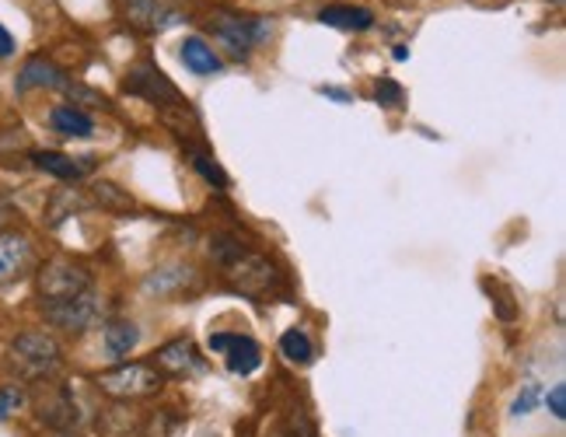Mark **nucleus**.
<instances>
[{"mask_svg": "<svg viewBox=\"0 0 566 437\" xmlns=\"http://www.w3.org/2000/svg\"><path fill=\"white\" fill-rule=\"evenodd\" d=\"M14 46H18V42H14V35L4 29V25H0V60H8V56H14Z\"/></svg>", "mask_w": 566, "mask_h": 437, "instance_id": "obj_27", "label": "nucleus"}, {"mask_svg": "<svg viewBox=\"0 0 566 437\" xmlns=\"http://www.w3.org/2000/svg\"><path fill=\"white\" fill-rule=\"evenodd\" d=\"M126 92L129 95H140L155 105H186V98L179 95V87L171 84L155 63H140V67L129 71V81H126Z\"/></svg>", "mask_w": 566, "mask_h": 437, "instance_id": "obj_9", "label": "nucleus"}, {"mask_svg": "<svg viewBox=\"0 0 566 437\" xmlns=\"http://www.w3.org/2000/svg\"><path fill=\"white\" fill-rule=\"evenodd\" d=\"M207 346L213 354H224L231 375H252V371L263 364V350H259V343L242 333H213Z\"/></svg>", "mask_w": 566, "mask_h": 437, "instance_id": "obj_8", "label": "nucleus"}, {"mask_svg": "<svg viewBox=\"0 0 566 437\" xmlns=\"http://www.w3.org/2000/svg\"><path fill=\"white\" fill-rule=\"evenodd\" d=\"M42 315H46V322L53 325V330H60L63 336H81L88 333L92 325L98 322L102 315V301L92 291H84L71 301H60V304H42Z\"/></svg>", "mask_w": 566, "mask_h": 437, "instance_id": "obj_4", "label": "nucleus"}, {"mask_svg": "<svg viewBox=\"0 0 566 437\" xmlns=\"http://www.w3.org/2000/svg\"><path fill=\"white\" fill-rule=\"evenodd\" d=\"M192 168L200 171L210 186H217V189H228V175H224V168L217 165L210 155H203V150H192Z\"/></svg>", "mask_w": 566, "mask_h": 437, "instance_id": "obj_22", "label": "nucleus"}, {"mask_svg": "<svg viewBox=\"0 0 566 437\" xmlns=\"http://www.w3.org/2000/svg\"><path fill=\"white\" fill-rule=\"evenodd\" d=\"M95 196H98V204L102 207H108V210H134L137 204H134V196H129V193H123L116 183H98L95 186Z\"/></svg>", "mask_w": 566, "mask_h": 437, "instance_id": "obj_21", "label": "nucleus"}, {"mask_svg": "<svg viewBox=\"0 0 566 437\" xmlns=\"http://www.w3.org/2000/svg\"><path fill=\"white\" fill-rule=\"evenodd\" d=\"M92 288H95L92 270L84 267V262H74V259H50L35 277V291H39L42 304L71 301V298L92 291Z\"/></svg>", "mask_w": 566, "mask_h": 437, "instance_id": "obj_2", "label": "nucleus"}, {"mask_svg": "<svg viewBox=\"0 0 566 437\" xmlns=\"http://www.w3.org/2000/svg\"><path fill=\"white\" fill-rule=\"evenodd\" d=\"M546 406H549V413H553L556 420H566V385L563 382H556L546 392Z\"/></svg>", "mask_w": 566, "mask_h": 437, "instance_id": "obj_26", "label": "nucleus"}, {"mask_svg": "<svg viewBox=\"0 0 566 437\" xmlns=\"http://www.w3.org/2000/svg\"><path fill=\"white\" fill-rule=\"evenodd\" d=\"M179 60L186 63V71H189V74H196V77H213L217 71L224 67L221 56H217V50H213V46H207V42H203L200 35H189V39L182 42Z\"/></svg>", "mask_w": 566, "mask_h": 437, "instance_id": "obj_18", "label": "nucleus"}, {"mask_svg": "<svg viewBox=\"0 0 566 437\" xmlns=\"http://www.w3.org/2000/svg\"><path fill=\"white\" fill-rule=\"evenodd\" d=\"M32 267V242L18 231H4L0 235V288L11 280H18Z\"/></svg>", "mask_w": 566, "mask_h": 437, "instance_id": "obj_13", "label": "nucleus"}, {"mask_svg": "<svg viewBox=\"0 0 566 437\" xmlns=\"http://www.w3.org/2000/svg\"><path fill=\"white\" fill-rule=\"evenodd\" d=\"M67 84H71L67 74L46 56H32L18 74V92H32V87H67Z\"/></svg>", "mask_w": 566, "mask_h": 437, "instance_id": "obj_17", "label": "nucleus"}, {"mask_svg": "<svg viewBox=\"0 0 566 437\" xmlns=\"http://www.w3.org/2000/svg\"><path fill=\"white\" fill-rule=\"evenodd\" d=\"M276 437H291V434H276Z\"/></svg>", "mask_w": 566, "mask_h": 437, "instance_id": "obj_30", "label": "nucleus"}, {"mask_svg": "<svg viewBox=\"0 0 566 437\" xmlns=\"http://www.w3.org/2000/svg\"><path fill=\"white\" fill-rule=\"evenodd\" d=\"M29 396H25V388L21 385H4L0 388V420H11L18 409H25Z\"/></svg>", "mask_w": 566, "mask_h": 437, "instance_id": "obj_23", "label": "nucleus"}, {"mask_svg": "<svg viewBox=\"0 0 566 437\" xmlns=\"http://www.w3.org/2000/svg\"><path fill=\"white\" fill-rule=\"evenodd\" d=\"M95 382H98V388L105 392V396L134 403V399L158 396L161 385H165V375L155 364H119L113 371H102Z\"/></svg>", "mask_w": 566, "mask_h": 437, "instance_id": "obj_3", "label": "nucleus"}, {"mask_svg": "<svg viewBox=\"0 0 566 437\" xmlns=\"http://www.w3.org/2000/svg\"><path fill=\"white\" fill-rule=\"evenodd\" d=\"M542 403V388L538 385H525L517 392V399L511 406V417H528V413Z\"/></svg>", "mask_w": 566, "mask_h": 437, "instance_id": "obj_25", "label": "nucleus"}, {"mask_svg": "<svg viewBox=\"0 0 566 437\" xmlns=\"http://www.w3.org/2000/svg\"><path fill=\"white\" fill-rule=\"evenodd\" d=\"M224 277L231 283V291L238 294H249V298H263L273 283H276V270H273V262L263 259V256H255V252H242L238 259H231L228 267H224Z\"/></svg>", "mask_w": 566, "mask_h": 437, "instance_id": "obj_5", "label": "nucleus"}, {"mask_svg": "<svg viewBox=\"0 0 566 437\" xmlns=\"http://www.w3.org/2000/svg\"><path fill=\"white\" fill-rule=\"evenodd\" d=\"M318 21L329 29H343V32H367L375 25V14L357 4H329L318 11Z\"/></svg>", "mask_w": 566, "mask_h": 437, "instance_id": "obj_19", "label": "nucleus"}, {"mask_svg": "<svg viewBox=\"0 0 566 437\" xmlns=\"http://www.w3.org/2000/svg\"><path fill=\"white\" fill-rule=\"evenodd\" d=\"M375 98H378V105H385V108H399V105L406 102V92H402V84H396L391 77H381V81L375 84Z\"/></svg>", "mask_w": 566, "mask_h": 437, "instance_id": "obj_24", "label": "nucleus"}, {"mask_svg": "<svg viewBox=\"0 0 566 437\" xmlns=\"http://www.w3.org/2000/svg\"><path fill=\"white\" fill-rule=\"evenodd\" d=\"M50 129L60 137H71V141H88V137H95V119L77 105H56L50 113Z\"/></svg>", "mask_w": 566, "mask_h": 437, "instance_id": "obj_15", "label": "nucleus"}, {"mask_svg": "<svg viewBox=\"0 0 566 437\" xmlns=\"http://www.w3.org/2000/svg\"><path fill=\"white\" fill-rule=\"evenodd\" d=\"M56 437H74V434H56Z\"/></svg>", "mask_w": 566, "mask_h": 437, "instance_id": "obj_29", "label": "nucleus"}, {"mask_svg": "<svg viewBox=\"0 0 566 437\" xmlns=\"http://www.w3.org/2000/svg\"><path fill=\"white\" fill-rule=\"evenodd\" d=\"M102 343H105L108 361H126L129 354H134V346L140 343L137 322H129V319H113V322H105Z\"/></svg>", "mask_w": 566, "mask_h": 437, "instance_id": "obj_16", "label": "nucleus"}, {"mask_svg": "<svg viewBox=\"0 0 566 437\" xmlns=\"http://www.w3.org/2000/svg\"><path fill=\"white\" fill-rule=\"evenodd\" d=\"M322 95H333V98H339V102H350V95L339 92V87H322Z\"/></svg>", "mask_w": 566, "mask_h": 437, "instance_id": "obj_28", "label": "nucleus"}, {"mask_svg": "<svg viewBox=\"0 0 566 437\" xmlns=\"http://www.w3.org/2000/svg\"><path fill=\"white\" fill-rule=\"evenodd\" d=\"M39 420L53 427L56 434H71L81 424V409L71 388H56L50 399L39 403Z\"/></svg>", "mask_w": 566, "mask_h": 437, "instance_id": "obj_12", "label": "nucleus"}, {"mask_svg": "<svg viewBox=\"0 0 566 437\" xmlns=\"http://www.w3.org/2000/svg\"><path fill=\"white\" fill-rule=\"evenodd\" d=\"M8 361H11L18 378H25V382H50L60 371V364H63V350H60V343L50 333L32 330V333H21V336L11 340Z\"/></svg>", "mask_w": 566, "mask_h": 437, "instance_id": "obj_1", "label": "nucleus"}, {"mask_svg": "<svg viewBox=\"0 0 566 437\" xmlns=\"http://www.w3.org/2000/svg\"><path fill=\"white\" fill-rule=\"evenodd\" d=\"M32 165L39 171L53 175L60 183H77L84 179L95 165L92 162H81V158H71V155H60V150H32Z\"/></svg>", "mask_w": 566, "mask_h": 437, "instance_id": "obj_14", "label": "nucleus"}, {"mask_svg": "<svg viewBox=\"0 0 566 437\" xmlns=\"http://www.w3.org/2000/svg\"><path fill=\"white\" fill-rule=\"evenodd\" d=\"M200 277H196L192 267H158L144 277V294L147 298H176L192 291Z\"/></svg>", "mask_w": 566, "mask_h": 437, "instance_id": "obj_11", "label": "nucleus"}, {"mask_svg": "<svg viewBox=\"0 0 566 437\" xmlns=\"http://www.w3.org/2000/svg\"><path fill=\"white\" fill-rule=\"evenodd\" d=\"M155 367L161 371V375L182 378V375H196V371H203V357H200V350H196L192 340H171V343H165L158 350Z\"/></svg>", "mask_w": 566, "mask_h": 437, "instance_id": "obj_10", "label": "nucleus"}, {"mask_svg": "<svg viewBox=\"0 0 566 437\" xmlns=\"http://www.w3.org/2000/svg\"><path fill=\"white\" fill-rule=\"evenodd\" d=\"M213 35L224 42V46L231 50V56L245 60L259 42H263L270 35V25L259 18H242V14H217L213 18Z\"/></svg>", "mask_w": 566, "mask_h": 437, "instance_id": "obj_6", "label": "nucleus"}, {"mask_svg": "<svg viewBox=\"0 0 566 437\" xmlns=\"http://www.w3.org/2000/svg\"><path fill=\"white\" fill-rule=\"evenodd\" d=\"M123 18L129 29H137L144 35L168 32L182 21V14L176 8H168L165 0H123Z\"/></svg>", "mask_w": 566, "mask_h": 437, "instance_id": "obj_7", "label": "nucleus"}, {"mask_svg": "<svg viewBox=\"0 0 566 437\" xmlns=\"http://www.w3.org/2000/svg\"><path fill=\"white\" fill-rule=\"evenodd\" d=\"M280 354L287 361H294V364H312L315 346H312V340L304 330H287L280 336Z\"/></svg>", "mask_w": 566, "mask_h": 437, "instance_id": "obj_20", "label": "nucleus"}]
</instances>
